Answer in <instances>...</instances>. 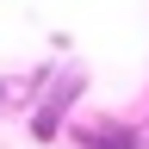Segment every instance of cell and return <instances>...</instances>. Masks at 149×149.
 Wrapping results in <instances>:
<instances>
[{"label":"cell","instance_id":"obj_1","mask_svg":"<svg viewBox=\"0 0 149 149\" xmlns=\"http://www.w3.org/2000/svg\"><path fill=\"white\" fill-rule=\"evenodd\" d=\"M81 100H87V62H81V56H56V62H50V81H44V93H37V106L25 112L31 143H62V130L74 124Z\"/></svg>","mask_w":149,"mask_h":149},{"label":"cell","instance_id":"obj_2","mask_svg":"<svg viewBox=\"0 0 149 149\" xmlns=\"http://www.w3.org/2000/svg\"><path fill=\"white\" fill-rule=\"evenodd\" d=\"M68 149H149V137L118 112H74V124L62 130Z\"/></svg>","mask_w":149,"mask_h":149},{"label":"cell","instance_id":"obj_3","mask_svg":"<svg viewBox=\"0 0 149 149\" xmlns=\"http://www.w3.org/2000/svg\"><path fill=\"white\" fill-rule=\"evenodd\" d=\"M50 62H31V68H6L0 74V118H25V112L37 106V93H44V81H50Z\"/></svg>","mask_w":149,"mask_h":149}]
</instances>
